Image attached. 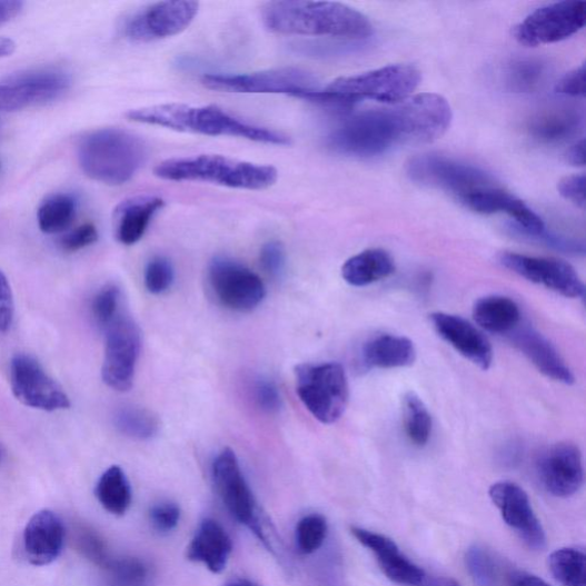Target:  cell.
Listing matches in <instances>:
<instances>
[{
    "mask_svg": "<svg viewBox=\"0 0 586 586\" xmlns=\"http://www.w3.org/2000/svg\"><path fill=\"white\" fill-rule=\"evenodd\" d=\"M127 117L136 123L161 127L177 132L241 138L266 145H291L288 136L240 121L217 106L166 103L132 109Z\"/></svg>",
    "mask_w": 586,
    "mask_h": 586,
    "instance_id": "6da1fadb",
    "label": "cell"
},
{
    "mask_svg": "<svg viewBox=\"0 0 586 586\" xmlns=\"http://www.w3.org/2000/svg\"><path fill=\"white\" fill-rule=\"evenodd\" d=\"M261 20L266 29L281 34L364 39L374 32L366 16L332 2H269L261 9Z\"/></svg>",
    "mask_w": 586,
    "mask_h": 586,
    "instance_id": "7a4b0ae2",
    "label": "cell"
},
{
    "mask_svg": "<svg viewBox=\"0 0 586 586\" xmlns=\"http://www.w3.org/2000/svg\"><path fill=\"white\" fill-rule=\"evenodd\" d=\"M148 156L146 142L123 129H101L87 135L78 145V161L91 179L122 186L140 171Z\"/></svg>",
    "mask_w": 586,
    "mask_h": 586,
    "instance_id": "3957f363",
    "label": "cell"
},
{
    "mask_svg": "<svg viewBox=\"0 0 586 586\" xmlns=\"http://www.w3.org/2000/svg\"><path fill=\"white\" fill-rule=\"evenodd\" d=\"M420 72L411 64H390L365 73L341 77L325 90L299 98L329 106L349 107L365 99L386 105L399 103L416 91Z\"/></svg>",
    "mask_w": 586,
    "mask_h": 586,
    "instance_id": "277c9868",
    "label": "cell"
},
{
    "mask_svg": "<svg viewBox=\"0 0 586 586\" xmlns=\"http://www.w3.org/2000/svg\"><path fill=\"white\" fill-rule=\"evenodd\" d=\"M153 173L169 181H200L248 190L267 189L279 178L275 167L230 159L222 155H198L167 160L156 167Z\"/></svg>",
    "mask_w": 586,
    "mask_h": 586,
    "instance_id": "5b68a950",
    "label": "cell"
},
{
    "mask_svg": "<svg viewBox=\"0 0 586 586\" xmlns=\"http://www.w3.org/2000/svg\"><path fill=\"white\" fill-rule=\"evenodd\" d=\"M401 145V136L390 107L360 112L345 121L327 138L334 152L351 158H374Z\"/></svg>",
    "mask_w": 586,
    "mask_h": 586,
    "instance_id": "8992f818",
    "label": "cell"
},
{
    "mask_svg": "<svg viewBox=\"0 0 586 586\" xmlns=\"http://www.w3.org/2000/svg\"><path fill=\"white\" fill-rule=\"evenodd\" d=\"M297 395L306 409L324 424H334L344 415L349 389L344 367L336 362L304 364L296 370Z\"/></svg>",
    "mask_w": 586,
    "mask_h": 586,
    "instance_id": "52a82bcc",
    "label": "cell"
},
{
    "mask_svg": "<svg viewBox=\"0 0 586 586\" xmlns=\"http://www.w3.org/2000/svg\"><path fill=\"white\" fill-rule=\"evenodd\" d=\"M203 86L212 91L245 95H301L319 90L315 75L298 68H281L242 75H206Z\"/></svg>",
    "mask_w": 586,
    "mask_h": 586,
    "instance_id": "ba28073f",
    "label": "cell"
},
{
    "mask_svg": "<svg viewBox=\"0 0 586 586\" xmlns=\"http://www.w3.org/2000/svg\"><path fill=\"white\" fill-rule=\"evenodd\" d=\"M407 175L416 183L450 192L457 201L496 185L484 170L438 153L416 156L407 165Z\"/></svg>",
    "mask_w": 586,
    "mask_h": 586,
    "instance_id": "9c48e42d",
    "label": "cell"
},
{
    "mask_svg": "<svg viewBox=\"0 0 586 586\" xmlns=\"http://www.w3.org/2000/svg\"><path fill=\"white\" fill-rule=\"evenodd\" d=\"M212 480L218 496L231 517L248 527L266 546L268 540L259 520L256 498L231 449H224L212 465Z\"/></svg>",
    "mask_w": 586,
    "mask_h": 586,
    "instance_id": "30bf717a",
    "label": "cell"
},
{
    "mask_svg": "<svg viewBox=\"0 0 586 586\" xmlns=\"http://www.w3.org/2000/svg\"><path fill=\"white\" fill-rule=\"evenodd\" d=\"M401 131L403 145H423L441 138L450 127L448 101L436 93H420L390 105Z\"/></svg>",
    "mask_w": 586,
    "mask_h": 586,
    "instance_id": "8fae6325",
    "label": "cell"
},
{
    "mask_svg": "<svg viewBox=\"0 0 586 586\" xmlns=\"http://www.w3.org/2000/svg\"><path fill=\"white\" fill-rule=\"evenodd\" d=\"M586 22V4L580 0L543 7L515 29L517 41L527 48L554 44L578 32Z\"/></svg>",
    "mask_w": 586,
    "mask_h": 586,
    "instance_id": "7c38bea8",
    "label": "cell"
},
{
    "mask_svg": "<svg viewBox=\"0 0 586 586\" xmlns=\"http://www.w3.org/2000/svg\"><path fill=\"white\" fill-rule=\"evenodd\" d=\"M71 77L58 68H39L12 75L0 82V110L18 111L61 98Z\"/></svg>",
    "mask_w": 586,
    "mask_h": 586,
    "instance_id": "4fadbf2b",
    "label": "cell"
},
{
    "mask_svg": "<svg viewBox=\"0 0 586 586\" xmlns=\"http://www.w3.org/2000/svg\"><path fill=\"white\" fill-rule=\"evenodd\" d=\"M105 331L102 379L108 387L127 393L133 385L140 356V329L132 319L120 315Z\"/></svg>",
    "mask_w": 586,
    "mask_h": 586,
    "instance_id": "5bb4252c",
    "label": "cell"
},
{
    "mask_svg": "<svg viewBox=\"0 0 586 586\" xmlns=\"http://www.w3.org/2000/svg\"><path fill=\"white\" fill-rule=\"evenodd\" d=\"M208 278L217 300L234 311H251L266 297V288L259 276L229 258H215L209 266Z\"/></svg>",
    "mask_w": 586,
    "mask_h": 586,
    "instance_id": "9a60e30c",
    "label": "cell"
},
{
    "mask_svg": "<svg viewBox=\"0 0 586 586\" xmlns=\"http://www.w3.org/2000/svg\"><path fill=\"white\" fill-rule=\"evenodd\" d=\"M10 379L14 397L27 407L52 413L71 406L64 389L31 356L12 359Z\"/></svg>",
    "mask_w": 586,
    "mask_h": 586,
    "instance_id": "2e32d148",
    "label": "cell"
},
{
    "mask_svg": "<svg viewBox=\"0 0 586 586\" xmlns=\"http://www.w3.org/2000/svg\"><path fill=\"white\" fill-rule=\"evenodd\" d=\"M200 4L190 0L155 3L132 14L123 32L130 41L149 43L185 31L197 18Z\"/></svg>",
    "mask_w": 586,
    "mask_h": 586,
    "instance_id": "e0dca14e",
    "label": "cell"
},
{
    "mask_svg": "<svg viewBox=\"0 0 586 586\" xmlns=\"http://www.w3.org/2000/svg\"><path fill=\"white\" fill-rule=\"evenodd\" d=\"M499 264L527 281L548 288L566 298H583L585 286L575 268L554 258L529 257L516 252H501Z\"/></svg>",
    "mask_w": 586,
    "mask_h": 586,
    "instance_id": "ac0fdd59",
    "label": "cell"
},
{
    "mask_svg": "<svg viewBox=\"0 0 586 586\" xmlns=\"http://www.w3.org/2000/svg\"><path fill=\"white\" fill-rule=\"evenodd\" d=\"M489 496L504 523L509 526L529 549L545 548L544 528L536 517L528 494L517 484L499 481L489 489Z\"/></svg>",
    "mask_w": 586,
    "mask_h": 586,
    "instance_id": "d6986e66",
    "label": "cell"
},
{
    "mask_svg": "<svg viewBox=\"0 0 586 586\" xmlns=\"http://www.w3.org/2000/svg\"><path fill=\"white\" fill-rule=\"evenodd\" d=\"M536 471L544 489L556 497H570L584 484L582 453L570 443L546 449L537 460Z\"/></svg>",
    "mask_w": 586,
    "mask_h": 586,
    "instance_id": "ffe728a7",
    "label": "cell"
},
{
    "mask_svg": "<svg viewBox=\"0 0 586 586\" xmlns=\"http://www.w3.org/2000/svg\"><path fill=\"white\" fill-rule=\"evenodd\" d=\"M429 321L436 332L461 357L481 370H488L491 367L494 359L491 344L473 324L444 311L433 312Z\"/></svg>",
    "mask_w": 586,
    "mask_h": 586,
    "instance_id": "44dd1931",
    "label": "cell"
},
{
    "mask_svg": "<svg viewBox=\"0 0 586 586\" xmlns=\"http://www.w3.org/2000/svg\"><path fill=\"white\" fill-rule=\"evenodd\" d=\"M458 202L480 215L505 213L515 219L527 236H544L545 225L542 218L515 195L497 185L468 193Z\"/></svg>",
    "mask_w": 586,
    "mask_h": 586,
    "instance_id": "7402d4cb",
    "label": "cell"
},
{
    "mask_svg": "<svg viewBox=\"0 0 586 586\" xmlns=\"http://www.w3.org/2000/svg\"><path fill=\"white\" fill-rule=\"evenodd\" d=\"M507 337L545 377L565 385L575 383V376L558 349L533 327L520 324Z\"/></svg>",
    "mask_w": 586,
    "mask_h": 586,
    "instance_id": "603a6c76",
    "label": "cell"
},
{
    "mask_svg": "<svg viewBox=\"0 0 586 586\" xmlns=\"http://www.w3.org/2000/svg\"><path fill=\"white\" fill-rule=\"evenodd\" d=\"M350 533L377 557V563L388 579L401 585L419 586L426 577L420 567L400 553L394 539L360 527H350Z\"/></svg>",
    "mask_w": 586,
    "mask_h": 586,
    "instance_id": "cb8c5ba5",
    "label": "cell"
},
{
    "mask_svg": "<svg viewBox=\"0 0 586 586\" xmlns=\"http://www.w3.org/2000/svg\"><path fill=\"white\" fill-rule=\"evenodd\" d=\"M63 543V524L50 510L37 513L26 526L23 548L28 560L34 566H47L57 560Z\"/></svg>",
    "mask_w": 586,
    "mask_h": 586,
    "instance_id": "d4e9b609",
    "label": "cell"
},
{
    "mask_svg": "<svg viewBox=\"0 0 586 586\" xmlns=\"http://www.w3.org/2000/svg\"><path fill=\"white\" fill-rule=\"evenodd\" d=\"M231 552L232 542L226 529L216 520L206 519L188 545L187 559L220 574L226 569Z\"/></svg>",
    "mask_w": 586,
    "mask_h": 586,
    "instance_id": "484cf974",
    "label": "cell"
},
{
    "mask_svg": "<svg viewBox=\"0 0 586 586\" xmlns=\"http://www.w3.org/2000/svg\"><path fill=\"white\" fill-rule=\"evenodd\" d=\"M166 206L159 197H137L125 201L115 211L116 237L125 246L138 244L152 218Z\"/></svg>",
    "mask_w": 586,
    "mask_h": 586,
    "instance_id": "4316f807",
    "label": "cell"
},
{
    "mask_svg": "<svg viewBox=\"0 0 586 586\" xmlns=\"http://www.w3.org/2000/svg\"><path fill=\"white\" fill-rule=\"evenodd\" d=\"M416 358L414 342L404 336L379 335L369 339L361 349L362 364L368 368H407L415 364Z\"/></svg>",
    "mask_w": 586,
    "mask_h": 586,
    "instance_id": "83f0119b",
    "label": "cell"
},
{
    "mask_svg": "<svg viewBox=\"0 0 586 586\" xmlns=\"http://www.w3.org/2000/svg\"><path fill=\"white\" fill-rule=\"evenodd\" d=\"M396 264L387 251L369 249L349 258L341 268L345 282L364 288L394 276Z\"/></svg>",
    "mask_w": 586,
    "mask_h": 586,
    "instance_id": "f1b7e54d",
    "label": "cell"
},
{
    "mask_svg": "<svg viewBox=\"0 0 586 586\" xmlns=\"http://www.w3.org/2000/svg\"><path fill=\"white\" fill-rule=\"evenodd\" d=\"M473 315L476 324L496 335L509 336L522 324L518 304L505 296H487L476 301Z\"/></svg>",
    "mask_w": 586,
    "mask_h": 586,
    "instance_id": "f546056e",
    "label": "cell"
},
{
    "mask_svg": "<svg viewBox=\"0 0 586 586\" xmlns=\"http://www.w3.org/2000/svg\"><path fill=\"white\" fill-rule=\"evenodd\" d=\"M582 121L577 110L556 108L537 115L529 125V131L539 141L562 142L578 132Z\"/></svg>",
    "mask_w": 586,
    "mask_h": 586,
    "instance_id": "4dcf8cb0",
    "label": "cell"
},
{
    "mask_svg": "<svg viewBox=\"0 0 586 586\" xmlns=\"http://www.w3.org/2000/svg\"><path fill=\"white\" fill-rule=\"evenodd\" d=\"M96 496L103 509L113 516L128 513L132 501L130 481L120 466H111L100 477Z\"/></svg>",
    "mask_w": 586,
    "mask_h": 586,
    "instance_id": "1f68e13d",
    "label": "cell"
},
{
    "mask_svg": "<svg viewBox=\"0 0 586 586\" xmlns=\"http://www.w3.org/2000/svg\"><path fill=\"white\" fill-rule=\"evenodd\" d=\"M119 431L136 440H149L159 434L160 420L151 411L137 407H122L113 415Z\"/></svg>",
    "mask_w": 586,
    "mask_h": 586,
    "instance_id": "d6a6232c",
    "label": "cell"
},
{
    "mask_svg": "<svg viewBox=\"0 0 586 586\" xmlns=\"http://www.w3.org/2000/svg\"><path fill=\"white\" fill-rule=\"evenodd\" d=\"M76 213L77 201L71 195H53L38 210L39 228L46 234L61 232L73 222Z\"/></svg>",
    "mask_w": 586,
    "mask_h": 586,
    "instance_id": "836d02e7",
    "label": "cell"
},
{
    "mask_svg": "<svg viewBox=\"0 0 586 586\" xmlns=\"http://www.w3.org/2000/svg\"><path fill=\"white\" fill-rule=\"evenodd\" d=\"M405 431L410 443L424 447L433 435V417L421 399L414 393L405 395L403 400Z\"/></svg>",
    "mask_w": 586,
    "mask_h": 586,
    "instance_id": "e575fe53",
    "label": "cell"
},
{
    "mask_svg": "<svg viewBox=\"0 0 586 586\" xmlns=\"http://www.w3.org/2000/svg\"><path fill=\"white\" fill-rule=\"evenodd\" d=\"M549 567L564 586H586V557L583 550L559 549L549 557Z\"/></svg>",
    "mask_w": 586,
    "mask_h": 586,
    "instance_id": "d590c367",
    "label": "cell"
},
{
    "mask_svg": "<svg viewBox=\"0 0 586 586\" xmlns=\"http://www.w3.org/2000/svg\"><path fill=\"white\" fill-rule=\"evenodd\" d=\"M105 569L108 586H147L149 582L148 567L136 558L110 559Z\"/></svg>",
    "mask_w": 586,
    "mask_h": 586,
    "instance_id": "8d00e7d4",
    "label": "cell"
},
{
    "mask_svg": "<svg viewBox=\"0 0 586 586\" xmlns=\"http://www.w3.org/2000/svg\"><path fill=\"white\" fill-rule=\"evenodd\" d=\"M328 535L327 519L320 515H309L299 520L296 527V545L302 555L317 553Z\"/></svg>",
    "mask_w": 586,
    "mask_h": 586,
    "instance_id": "74e56055",
    "label": "cell"
},
{
    "mask_svg": "<svg viewBox=\"0 0 586 586\" xmlns=\"http://www.w3.org/2000/svg\"><path fill=\"white\" fill-rule=\"evenodd\" d=\"M468 573L478 586H499L498 565L480 546H473L465 556Z\"/></svg>",
    "mask_w": 586,
    "mask_h": 586,
    "instance_id": "f35d334b",
    "label": "cell"
},
{
    "mask_svg": "<svg viewBox=\"0 0 586 586\" xmlns=\"http://www.w3.org/2000/svg\"><path fill=\"white\" fill-rule=\"evenodd\" d=\"M121 291L116 286L103 287L92 300V317L96 324L105 330L121 315Z\"/></svg>",
    "mask_w": 586,
    "mask_h": 586,
    "instance_id": "ab89813d",
    "label": "cell"
},
{
    "mask_svg": "<svg viewBox=\"0 0 586 586\" xmlns=\"http://www.w3.org/2000/svg\"><path fill=\"white\" fill-rule=\"evenodd\" d=\"M543 66L535 60H520L507 71V85L516 92H530L542 81Z\"/></svg>",
    "mask_w": 586,
    "mask_h": 586,
    "instance_id": "60d3db41",
    "label": "cell"
},
{
    "mask_svg": "<svg viewBox=\"0 0 586 586\" xmlns=\"http://www.w3.org/2000/svg\"><path fill=\"white\" fill-rule=\"evenodd\" d=\"M175 282V268L169 259L155 257L146 266L145 286L152 295L167 292Z\"/></svg>",
    "mask_w": 586,
    "mask_h": 586,
    "instance_id": "b9f144b4",
    "label": "cell"
},
{
    "mask_svg": "<svg viewBox=\"0 0 586 586\" xmlns=\"http://www.w3.org/2000/svg\"><path fill=\"white\" fill-rule=\"evenodd\" d=\"M75 543L78 552L96 565L105 568L110 562L103 539L93 529L86 526L78 527Z\"/></svg>",
    "mask_w": 586,
    "mask_h": 586,
    "instance_id": "7bdbcfd3",
    "label": "cell"
},
{
    "mask_svg": "<svg viewBox=\"0 0 586 586\" xmlns=\"http://www.w3.org/2000/svg\"><path fill=\"white\" fill-rule=\"evenodd\" d=\"M255 403L266 414H277L282 408V398L278 386L269 379L259 378L254 385Z\"/></svg>",
    "mask_w": 586,
    "mask_h": 586,
    "instance_id": "ee69618b",
    "label": "cell"
},
{
    "mask_svg": "<svg viewBox=\"0 0 586 586\" xmlns=\"http://www.w3.org/2000/svg\"><path fill=\"white\" fill-rule=\"evenodd\" d=\"M260 264L271 278L279 279L285 275L287 267V254L284 245L279 241H270L260 250Z\"/></svg>",
    "mask_w": 586,
    "mask_h": 586,
    "instance_id": "f6af8a7d",
    "label": "cell"
},
{
    "mask_svg": "<svg viewBox=\"0 0 586 586\" xmlns=\"http://www.w3.org/2000/svg\"><path fill=\"white\" fill-rule=\"evenodd\" d=\"M149 517L156 530L169 533L177 528L181 511L177 504L167 501L152 506Z\"/></svg>",
    "mask_w": 586,
    "mask_h": 586,
    "instance_id": "bcb514c9",
    "label": "cell"
},
{
    "mask_svg": "<svg viewBox=\"0 0 586 586\" xmlns=\"http://www.w3.org/2000/svg\"><path fill=\"white\" fill-rule=\"evenodd\" d=\"M99 239L98 229L93 224L82 225L68 232L60 245L67 252H76L93 246Z\"/></svg>",
    "mask_w": 586,
    "mask_h": 586,
    "instance_id": "7dc6e473",
    "label": "cell"
},
{
    "mask_svg": "<svg viewBox=\"0 0 586 586\" xmlns=\"http://www.w3.org/2000/svg\"><path fill=\"white\" fill-rule=\"evenodd\" d=\"M14 321V299L11 286L0 270V332H8Z\"/></svg>",
    "mask_w": 586,
    "mask_h": 586,
    "instance_id": "c3c4849f",
    "label": "cell"
},
{
    "mask_svg": "<svg viewBox=\"0 0 586 586\" xmlns=\"http://www.w3.org/2000/svg\"><path fill=\"white\" fill-rule=\"evenodd\" d=\"M558 190L565 200L577 208H585V176L583 173L563 178L558 183Z\"/></svg>",
    "mask_w": 586,
    "mask_h": 586,
    "instance_id": "681fc988",
    "label": "cell"
},
{
    "mask_svg": "<svg viewBox=\"0 0 586 586\" xmlns=\"http://www.w3.org/2000/svg\"><path fill=\"white\" fill-rule=\"evenodd\" d=\"M558 95L584 98L585 97V63L567 72L556 86Z\"/></svg>",
    "mask_w": 586,
    "mask_h": 586,
    "instance_id": "f907efd6",
    "label": "cell"
},
{
    "mask_svg": "<svg viewBox=\"0 0 586 586\" xmlns=\"http://www.w3.org/2000/svg\"><path fill=\"white\" fill-rule=\"evenodd\" d=\"M507 585L509 586H552L540 577L524 570H513L507 576Z\"/></svg>",
    "mask_w": 586,
    "mask_h": 586,
    "instance_id": "816d5d0a",
    "label": "cell"
},
{
    "mask_svg": "<svg viewBox=\"0 0 586 586\" xmlns=\"http://www.w3.org/2000/svg\"><path fill=\"white\" fill-rule=\"evenodd\" d=\"M23 3L14 0H0V26L8 23L20 14Z\"/></svg>",
    "mask_w": 586,
    "mask_h": 586,
    "instance_id": "f5cc1de1",
    "label": "cell"
},
{
    "mask_svg": "<svg viewBox=\"0 0 586 586\" xmlns=\"http://www.w3.org/2000/svg\"><path fill=\"white\" fill-rule=\"evenodd\" d=\"M567 162L574 167L585 166V141H577L567 152Z\"/></svg>",
    "mask_w": 586,
    "mask_h": 586,
    "instance_id": "db71d44e",
    "label": "cell"
},
{
    "mask_svg": "<svg viewBox=\"0 0 586 586\" xmlns=\"http://www.w3.org/2000/svg\"><path fill=\"white\" fill-rule=\"evenodd\" d=\"M419 586H460L456 580L448 577L424 578Z\"/></svg>",
    "mask_w": 586,
    "mask_h": 586,
    "instance_id": "11a10c76",
    "label": "cell"
},
{
    "mask_svg": "<svg viewBox=\"0 0 586 586\" xmlns=\"http://www.w3.org/2000/svg\"><path fill=\"white\" fill-rule=\"evenodd\" d=\"M226 586H260V585L249 579L239 578V579H234L229 582L228 584H226Z\"/></svg>",
    "mask_w": 586,
    "mask_h": 586,
    "instance_id": "9f6ffc18",
    "label": "cell"
},
{
    "mask_svg": "<svg viewBox=\"0 0 586 586\" xmlns=\"http://www.w3.org/2000/svg\"><path fill=\"white\" fill-rule=\"evenodd\" d=\"M8 53L7 47L4 43L0 42V58H4Z\"/></svg>",
    "mask_w": 586,
    "mask_h": 586,
    "instance_id": "6f0895ef",
    "label": "cell"
},
{
    "mask_svg": "<svg viewBox=\"0 0 586 586\" xmlns=\"http://www.w3.org/2000/svg\"><path fill=\"white\" fill-rule=\"evenodd\" d=\"M3 455H4V454H3V449H2V447H0V460H2Z\"/></svg>",
    "mask_w": 586,
    "mask_h": 586,
    "instance_id": "680465c9",
    "label": "cell"
},
{
    "mask_svg": "<svg viewBox=\"0 0 586 586\" xmlns=\"http://www.w3.org/2000/svg\"><path fill=\"white\" fill-rule=\"evenodd\" d=\"M0 168H2V165H0Z\"/></svg>",
    "mask_w": 586,
    "mask_h": 586,
    "instance_id": "91938a15",
    "label": "cell"
}]
</instances>
